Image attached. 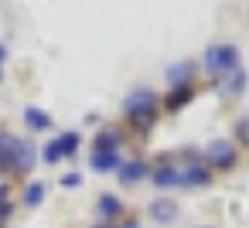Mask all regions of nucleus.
Returning <instances> with one entry per match:
<instances>
[{"instance_id":"nucleus-1","label":"nucleus","mask_w":249,"mask_h":228,"mask_svg":"<svg viewBox=\"0 0 249 228\" xmlns=\"http://www.w3.org/2000/svg\"><path fill=\"white\" fill-rule=\"evenodd\" d=\"M242 65H239V51L232 48V45H212L208 51H205V72L208 75H235Z\"/></svg>"},{"instance_id":"nucleus-2","label":"nucleus","mask_w":249,"mask_h":228,"mask_svg":"<svg viewBox=\"0 0 249 228\" xmlns=\"http://www.w3.org/2000/svg\"><path fill=\"white\" fill-rule=\"evenodd\" d=\"M126 116H130V123L137 126V130H147L154 119H157V99H154V92H133L130 99H126Z\"/></svg>"},{"instance_id":"nucleus-3","label":"nucleus","mask_w":249,"mask_h":228,"mask_svg":"<svg viewBox=\"0 0 249 228\" xmlns=\"http://www.w3.org/2000/svg\"><path fill=\"white\" fill-rule=\"evenodd\" d=\"M18 150H21L18 136L0 133V170L4 174H18Z\"/></svg>"},{"instance_id":"nucleus-4","label":"nucleus","mask_w":249,"mask_h":228,"mask_svg":"<svg viewBox=\"0 0 249 228\" xmlns=\"http://www.w3.org/2000/svg\"><path fill=\"white\" fill-rule=\"evenodd\" d=\"M208 160H212L215 167H232V163H235V147H232L229 140H215V143L208 147Z\"/></svg>"},{"instance_id":"nucleus-5","label":"nucleus","mask_w":249,"mask_h":228,"mask_svg":"<svg viewBox=\"0 0 249 228\" xmlns=\"http://www.w3.org/2000/svg\"><path fill=\"white\" fill-rule=\"evenodd\" d=\"M150 170H147V163L143 160H126V163H120V180H126V184H137V180H143Z\"/></svg>"},{"instance_id":"nucleus-6","label":"nucleus","mask_w":249,"mask_h":228,"mask_svg":"<svg viewBox=\"0 0 249 228\" xmlns=\"http://www.w3.org/2000/svg\"><path fill=\"white\" fill-rule=\"evenodd\" d=\"M154 184L157 187H181V170L174 163H164V167L154 170Z\"/></svg>"},{"instance_id":"nucleus-7","label":"nucleus","mask_w":249,"mask_h":228,"mask_svg":"<svg viewBox=\"0 0 249 228\" xmlns=\"http://www.w3.org/2000/svg\"><path fill=\"white\" fill-rule=\"evenodd\" d=\"M212 180V174H208V167H201V163H191L188 170H181V184L184 187H201V184H208Z\"/></svg>"},{"instance_id":"nucleus-8","label":"nucleus","mask_w":249,"mask_h":228,"mask_svg":"<svg viewBox=\"0 0 249 228\" xmlns=\"http://www.w3.org/2000/svg\"><path fill=\"white\" fill-rule=\"evenodd\" d=\"M24 123H28L31 130H48V126H52V116H48L45 109H38V106H28V109H24Z\"/></svg>"},{"instance_id":"nucleus-9","label":"nucleus","mask_w":249,"mask_h":228,"mask_svg":"<svg viewBox=\"0 0 249 228\" xmlns=\"http://www.w3.org/2000/svg\"><path fill=\"white\" fill-rule=\"evenodd\" d=\"M116 147H120V136L113 130H103L92 143V153H116Z\"/></svg>"},{"instance_id":"nucleus-10","label":"nucleus","mask_w":249,"mask_h":228,"mask_svg":"<svg viewBox=\"0 0 249 228\" xmlns=\"http://www.w3.org/2000/svg\"><path fill=\"white\" fill-rule=\"evenodd\" d=\"M55 150H58V157H72V153L79 150V133H62V136H55Z\"/></svg>"},{"instance_id":"nucleus-11","label":"nucleus","mask_w":249,"mask_h":228,"mask_svg":"<svg viewBox=\"0 0 249 228\" xmlns=\"http://www.w3.org/2000/svg\"><path fill=\"white\" fill-rule=\"evenodd\" d=\"M92 170H120V153H92Z\"/></svg>"},{"instance_id":"nucleus-12","label":"nucleus","mask_w":249,"mask_h":228,"mask_svg":"<svg viewBox=\"0 0 249 228\" xmlns=\"http://www.w3.org/2000/svg\"><path fill=\"white\" fill-rule=\"evenodd\" d=\"M35 167V147H28L24 140H21V150H18V174H28Z\"/></svg>"},{"instance_id":"nucleus-13","label":"nucleus","mask_w":249,"mask_h":228,"mask_svg":"<svg viewBox=\"0 0 249 228\" xmlns=\"http://www.w3.org/2000/svg\"><path fill=\"white\" fill-rule=\"evenodd\" d=\"M99 211H103L106 218H116V214L123 211V204H120V197H113V194H103V197H99Z\"/></svg>"},{"instance_id":"nucleus-14","label":"nucleus","mask_w":249,"mask_h":228,"mask_svg":"<svg viewBox=\"0 0 249 228\" xmlns=\"http://www.w3.org/2000/svg\"><path fill=\"white\" fill-rule=\"evenodd\" d=\"M188 99H191V85H178V89L171 92V99H167V109H181Z\"/></svg>"},{"instance_id":"nucleus-15","label":"nucleus","mask_w":249,"mask_h":228,"mask_svg":"<svg viewBox=\"0 0 249 228\" xmlns=\"http://www.w3.org/2000/svg\"><path fill=\"white\" fill-rule=\"evenodd\" d=\"M150 214H154L157 221H171V218L178 214V208H174V204H167V201H157V204L150 208Z\"/></svg>"},{"instance_id":"nucleus-16","label":"nucleus","mask_w":249,"mask_h":228,"mask_svg":"<svg viewBox=\"0 0 249 228\" xmlns=\"http://www.w3.org/2000/svg\"><path fill=\"white\" fill-rule=\"evenodd\" d=\"M188 75H191V65H174V68L167 72V79H171L174 85H188Z\"/></svg>"},{"instance_id":"nucleus-17","label":"nucleus","mask_w":249,"mask_h":228,"mask_svg":"<svg viewBox=\"0 0 249 228\" xmlns=\"http://www.w3.org/2000/svg\"><path fill=\"white\" fill-rule=\"evenodd\" d=\"M41 201H45V187H41V184H28V191H24V204L35 208V204H41Z\"/></svg>"},{"instance_id":"nucleus-18","label":"nucleus","mask_w":249,"mask_h":228,"mask_svg":"<svg viewBox=\"0 0 249 228\" xmlns=\"http://www.w3.org/2000/svg\"><path fill=\"white\" fill-rule=\"evenodd\" d=\"M45 160H48V163H55V160H58V150H55V140H52V143L45 147Z\"/></svg>"},{"instance_id":"nucleus-19","label":"nucleus","mask_w":249,"mask_h":228,"mask_svg":"<svg viewBox=\"0 0 249 228\" xmlns=\"http://www.w3.org/2000/svg\"><path fill=\"white\" fill-rule=\"evenodd\" d=\"M62 184H65V187H79L82 180H79V174H65V180H62Z\"/></svg>"},{"instance_id":"nucleus-20","label":"nucleus","mask_w":249,"mask_h":228,"mask_svg":"<svg viewBox=\"0 0 249 228\" xmlns=\"http://www.w3.org/2000/svg\"><path fill=\"white\" fill-rule=\"evenodd\" d=\"M0 62H4V45H0Z\"/></svg>"}]
</instances>
